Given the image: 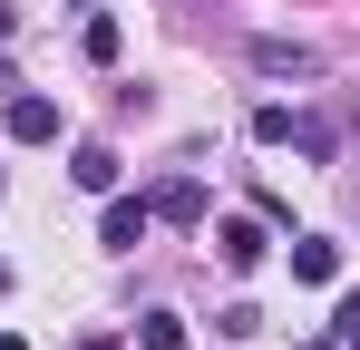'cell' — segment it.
<instances>
[{"mask_svg": "<svg viewBox=\"0 0 360 350\" xmlns=\"http://www.w3.org/2000/svg\"><path fill=\"white\" fill-rule=\"evenodd\" d=\"M146 224H156V205H146V195H108L98 243H108V253H136V243H146Z\"/></svg>", "mask_w": 360, "mask_h": 350, "instance_id": "6da1fadb", "label": "cell"}, {"mask_svg": "<svg viewBox=\"0 0 360 350\" xmlns=\"http://www.w3.org/2000/svg\"><path fill=\"white\" fill-rule=\"evenodd\" d=\"M10 136H20V146H49V136H59V98L20 88V98H10Z\"/></svg>", "mask_w": 360, "mask_h": 350, "instance_id": "7a4b0ae2", "label": "cell"}, {"mask_svg": "<svg viewBox=\"0 0 360 350\" xmlns=\"http://www.w3.org/2000/svg\"><path fill=\"white\" fill-rule=\"evenodd\" d=\"M253 68H263V78H321V49H302V39H253Z\"/></svg>", "mask_w": 360, "mask_h": 350, "instance_id": "3957f363", "label": "cell"}, {"mask_svg": "<svg viewBox=\"0 0 360 350\" xmlns=\"http://www.w3.org/2000/svg\"><path fill=\"white\" fill-rule=\"evenodd\" d=\"M146 205H156V224H205V185H195V175H166Z\"/></svg>", "mask_w": 360, "mask_h": 350, "instance_id": "277c9868", "label": "cell"}, {"mask_svg": "<svg viewBox=\"0 0 360 350\" xmlns=\"http://www.w3.org/2000/svg\"><path fill=\"white\" fill-rule=\"evenodd\" d=\"M341 273V243H321V233H292V283H331Z\"/></svg>", "mask_w": 360, "mask_h": 350, "instance_id": "5b68a950", "label": "cell"}, {"mask_svg": "<svg viewBox=\"0 0 360 350\" xmlns=\"http://www.w3.org/2000/svg\"><path fill=\"white\" fill-rule=\"evenodd\" d=\"M214 253H224V263H234V273H253V263H263V224H214Z\"/></svg>", "mask_w": 360, "mask_h": 350, "instance_id": "8992f818", "label": "cell"}, {"mask_svg": "<svg viewBox=\"0 0 360 350\" xmlns=\"http://www.w3.org/2000/svg\"><path fill=\"white\" fill-rule=\"evenodd\" d=\"M68 175H78L88 195H108V185H117V156H108V146H78V166H68Z\"/></svg>", "mask_w": 360, "mask_h": 350, "instance_id": "52a82bcc", "label": "cell"}, {"mask_svg": "<svg viewBox=\"0 0 360 350\" xmlns=\"http://www.w3.org/2000/svg\"><path fill=\"white\" fill-rule=\"evenodd\" d=\"M136 350H185V321L176 311H146V321H136Z\"/></svg>", "mask_w": 360, "mask_h": 350, "instance_id": "ba28073f", "label": "cell"}, {"mask_svg": "<svg viewBox=\"0 0 360 350\" xmlns=\"http://www.w3.org/2000/svg\"><path fill=\"white\" fill-rule=\"evenodd\" d=\"M253 136H263V146H292V108L263 98V108H253Z\"/></svg>", "mask_w": 360, "mask_h": 350, "instance_id": "9c48e42d", "label": "cell"}, {"mask_svg": "<svg viewBox=\"0 0 360 350\" xmlns=\"http://www.w3.org/2000/svg\"><path fill=\"white\" fill-rule=\"evenodd\" d=\"M331 341H351V350H360V292L341 302V311H331Z\"/></svg>", "mask_w": 360, "mask_h": 350, "instance_id": "30bf717a", "label": "cell"}, {"mask_svg": "<svg viewBox=\"0 0 360 350\" xmlns=\"http://www.w3.org/2000/svg\"><path fill=\"white\" fill-rule=\"evenodd\" d=\"M10 30H20V10H10V0H0V39H10Z\"/></svg>", "mask_w": 360, "mask_h": 350, "instance_id": "8fae6325", "label": "cell"}, {"mask_svg": "<svg viewBox=\"0 0 360 350\" xmlns=\"http://www.w3.org/2000/svg\"><path fill=\"white\" fill-rule=\"evenodd\" d=\"M10 88H20V78H10V58H0V98H10Z\"/></svg>", "mask_w": 360, "mask_h": 350, "instance_id": "7c38bea8", "label": "cell"}, {"mask_svg": "<svg viewBox=\"0 0 360 350\" xmlns=\"http://www.w3.org/2000/svg\"><path fill=\"white\" fill-rule=\"evenodd\" d=\"M0 350H30V341H20V331H0Z\"/></svg>", "mask_w": 360, "mask_h": 350, "instance_id": "4fadbf2b", "label": "cell"}, {"mask_svg": "<svg viewBox=\"0 0 360 350\" xmlns=\"http://www.w3.org/2000/svg\"><path fill=\"white\" fill-rule=\"evenodd\" d=\"M78 350H117V341H78Z\"/></svg>", "mask_w": 360, "mask_h": 350, "instance_id": "5bb4252c", "label": "cell"}, {"mask_svg": "<svg viewBox=\"0 0 360 350\" xmlns=\"http://www.w3.org/2000/svg\"><path fill=\"white\" fill-rule=\"evenodd\" d=\"M176 10H205V0H176Z\"/></svg>", "mask_w": 360, "mask_h": 350, "instance_id": "9a60e30c", "label": "cell"}]
</instances>
